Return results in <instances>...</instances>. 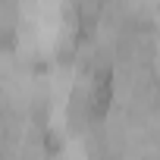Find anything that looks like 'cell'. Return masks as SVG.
Segmentation results:
<instances>
[{
  "label": "cell",
  "instance_id": "6da1fadb",
  "mask_svg": "<svg viewBox=\"0 0 160 160\" xmlns=\"http://www.w3.org/2000/svg\"><path fill=\"white\" fill-rule=\"evenodd\" d=\"M110 85H113L110 72H101L98 82H94V91H91V113L94 116H101L107 110V104H110Z\"/></svg>",
  "mask_w": 160,
  "mask_h": 160
}]
</instances>
